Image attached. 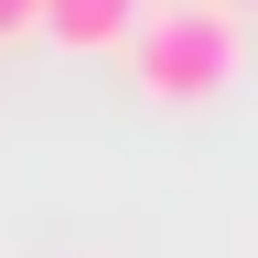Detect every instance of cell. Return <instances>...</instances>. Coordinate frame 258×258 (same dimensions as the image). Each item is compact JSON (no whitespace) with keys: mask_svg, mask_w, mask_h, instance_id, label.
<instances>
[{"mask_svg":"<svg viewBox=\"0 0 258 258\" xmlns=\"http://www.w3.org/2000/svg\"><path fill=\"white\" fill-rule=\"evenodd\" d=\"M237 0H140V22H129V76H140V97H161V108H205V97H226V76H237Z\"/></svg>","mask_w":258,"mask_h":258,"instance_id":"cell-1","label":"cell"},{"mask_svg":"<svg viewBox=\"0 0 258 258\" xmlns=\"http://www.w3.org/2000/svg\"><path fill=\"white\" fill-rule=\"evenodd\" d=\"M32 11H43V0H0V43H11V32H32Z\"/></svg>","mask_w":258,"mask_h":258,"instance_id":"cell-3","label":"cell"},{"mask_svg":"<svg viewBox=\"0 0 258 258\" xmlns=\"http://www.w3.org/2000/svg\"><path fill=\"white\" fill-rule=\"evenodd\" d=\"M129 22H140V0H43L32 11V32H54L64 54H118Z\"/></svg>","mask_w":258,"mask_h":258,"instance_id":"cell-2","label":"cell"}]
</instances>
